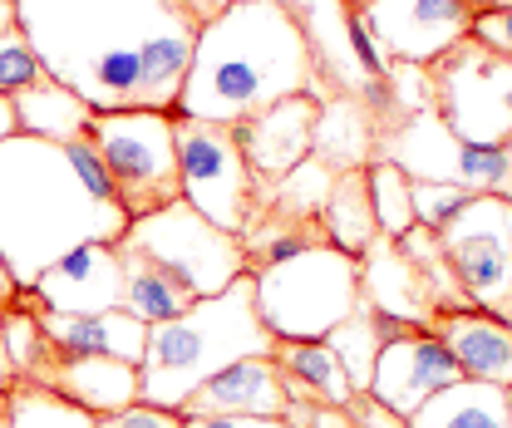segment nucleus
Wrapping results in <instances>:
<instances>
[{"instance_id": "obj_22", "label": "nucleus", "mask_w": 512, "mask_h": 428, "mask_svg": "<svg viewBox=\"0 0 512 428\" xmlns=\"http://www.w3.org/2000/svg\"><path fill=\"white\" fill-rule=\"evenodd\" d=\"M271 360L286 379V394L316 409H345L355 399V384L345 365L335 360V350L325 340H276Z\"/></svg>"}, {"instance_id": "obj_10", "label": "nucleus", "mask_w": 512, "mask_h": 428, "mask_svg": "<svg viewBox=\"0 0 512 428\" xmlns=\"http://www.w3.org/2000/svg\"><path fill=\"white\" fill-rule=\"evenodd\" d=\"M375 158H389L414 183H448L468 187V192H498L508 183V148L463 143L434 109L389 123L380 133V143H375Z\"/></svg>"}, {"instance_id": "obj_14", "label": "nucleus", "mask_w": 512, "mask_h": 428, "mask_svg": "<svg viewBox=\"0 0 512 428\" xmlns=\"http://www.w3.org/2000/svg\"><path fill=\"white\" fill-rule=\"evenodd\" d=\"M30 296L45 310H60V315L124 310V261H119V246L84 242L74 251H64L55 266L40 271Z\"/></svg>"}, {"instance_id": "obj_8", "label": "nucleus", "mask_w": 512, "mask_h": 428, "mask_svg": "<svg viewBox=\"0 0 512 428\" xmlns=\"http://www.w3.org/2000/svg\"><path fill=\"white\" fill-rule=\"evenodd\" d=\"M434 114L463 138L483 148H503L512 138V60L483 50L473 35L429 64Z\"/></svg>"}, {"instance_id": "obj_13", "label": "nucleus", "mask_w": 512, "mask_h": 428, "mask_svg": "<svg viewBox=\"0 0 512 428\" xmlns=\"http://www.w3.org/2000/svg\"><path fill=\"white\" fill-rule=\"evenodd\" d=\"M458 379H463V374L453 365V355L439 345V335L409 325V330H399L394 340H384L365 394H375L384 409H394L399 419H409V414H419L434 394L453 389Z\"/></svg>"}, {"instance_id": "obj_7", "label": "nucleus", "mask_w": 512, "mask_h": 428, "mask_svg": "<svg viewBox=\"0 0 512 428\" xmlns=\"http://www.w3.org/2000/svg\"><path fill=\"white\" fill-rule=\"evenodd\" d=\"M124 246L143 251L148 261H158L192 301H207V296L227 291L237 276H252L242 242L232 232L212 227L183 197L148 212V217H133L124 232Z\"/></svg>"}, {"instance_id": "obj_18", "label": "nucleus", "mask_w": 512, "mask_h": 428, "mask_svg": "<svg viewBox=\"0 0 512 428\" xmlns=\"http://www.w3.org/2000/svg\"><path fill=\"white\" fill-rule=\"evenodd\" d=\"M35 315L50 335V345L60 350L64 360H79V355H114L128 365H143V350H148V325L128 310H99V315H60V310H45L35 301Z\"/></svg>"}, {"instance_id": "obj_11", "label": "nucleus", "mask_w": 512, "mask_h": 428, "mask_svg": "<svg viewBox=\"0 0 512 428\" xmlns=\"http://www.w3.org/2000/svg\"><path fill=\"white\" fill-rule=\"evenodd\" d=\"M444 261L473 310L508 315V256H512V202L498 192H478L444 232Z\"/></svg>"}, {"instance_id": "obj_48", "label": "nucleus", "mask_w": 512, "mask_h": 428, "mask_svg": "<svg viewBox=\"0 0 512 428\" xmlns=\"http://www.w3.org/2000/svg\"><path fill=\"white\" fill-rule=\"evenodd\" d=\"M503 320L512 325V256H508V315H503Z\"/></svg>"}, {"instance_id": "obj_49", "label": "nucleus", "mask_w": 512, "mask_h": 428, "mask_svg": "<svg viewBox=\"0 0 512 428\" xmlns=\"http://www.w3.org/2000/svg\"><path fill=\"white\" fill-rule=\"evenodd\" d=\"M340 5H345V10H365L370 0H340Z\"/></svg>"}, {"instance_id": "obj_32", "label": "nucleus", "mask_w": 512, "mask_h": 428, "mask_svg": "<svg viewBox=\"0 0 512 428\" xmlns=\"http://www.w3.org/2000/svg\"><path fill=\"white\" fill-rule=\"evenodd\" d=\"M478 192H468V187H448V183H414V222L424 227V232H444L448 222L473 202Z\"/></svg>"}, {"instance_id": "obj_23", "label": "nucleus", "mask_w": 512, "mask_h": 428, "mask_svg": "<svg viewBox=\"0 0 512 428\" xmlns=\"http://www.w3.org/2000/svg\"><path fill=\"white\" fill-rule=\"evenodd\" d=\"M10 104H15L20 133L45 138V143H79V138H89V123H94V109L50 74L25 84L20 94H10Z\"/></svg>"}, {"instance_id": "obj_9", "label": "nucleus", "mask_w": 512, "mask_h": 428, "mask_svg": "<svg viewBox=\"0 0 512 428\" xmlns=\"http://www.w3.org/2000/svg\"><path fill=\"white\" fill-rule=\"evenodd\" d=\"M173 138H178V187L183 202L197 207L212 227L242 232L256 207V178L237 148V133L227 123H202L173 114Z\"/></svg>"}, {"instance_id": "obj_34", "label": "nucleus", "mask_w": 512, "mask_h": 428, "mask_svg": "<svg viewBox=\"0 0 512 428\" xmlns=\"http://www.w3.org/2000/svg\"><path fill=\"white\" fill-rule=\"evenodd\" d=\"M64 153H69L74 173L84 178V187H89L94 197H109V202H119V197H114V183H109V173H104V158H99V148H94L89 138H79V143H64Z\"/></svg>"}, {"instance_id": "obj_26", "label": "nucleus", "mask_w": 512, "mask_h": 428, "mask_svg": "<svg viewBox=\"0 0 512 428\" xmlns=\"http://www.w3.org/2000/svg\"><path fill=\"white\" fill-rule=\"evenodd\" d=\"M335 178L320 158H301L286 178L276 183H256V207L252 217H286V222H320L330 192H335ZM247 217V222H252Z\"/></svg>"}, {"instance_id": "obj_17", "label": "nucleus", "mask_w": 512, "mask_h": 428, "mask_svg": "<svg viewBox=\"0 0 512 428\" xmlns=\"http://www.w3.org/2000/svg\"><path fill=\"white\" fill-rule=\"evenodd\" d=\"M429 335H439L453 365L473 384H498L512 389V325L488 315V310H444L424 325Z\"/></svg>"}, {"instance_id": "obj_6", "label": "nucleus", "mask_w": 512, "mask_h": 428, "mask_svg": "<svg viewBox=\"0 0 512 428\" xmlns=\"http://www.w3.org/2000/svg\"><path fill=\"white\" fill-rule=\"evenodd\" d=\"M89 143L104 158V173L114 183L119 207L133 217H148L168 202L183 197L178 187V138L173 114L158 109H119V114H94Z\"/></svg>"}, {"instance_id": "obj_21", "label": "nucleus", "mask_w": 512, "mask_h": 428, "mask_svg": "<svg viewBox=\"0 0 512 428\" xmlns=\"http://www.w3.org/2000/svg\"><path fill=\"white\" fill-rule=\"evenodd\" d=\"M375 143H380V119H375L370 99L335 94V99H325V104H320L316 133H311V158H320L330 173L370 168Z\"/></svg>"}, {"instance_id": "obj_20", "label": "nucleus", "mask_w": 512, "mask_h": 428, "mask_svg": "<svg viewBox=\"0 0 512 428\" xmlns=\"http://www.w3.org/2000/svg\"><path fill=\"white\" fill-rule=\"evenodd\" d=\"M45 389L89 409L94 419H109L128 404H138V365L114 360V355H79V360L60 355V365L45 374Z\"/></svg>"}, {"instance_id": "obj_36", "label": "nucleus", "mask_w": 512, "mask_h": 428, "mask_svg": "<svg viewBox=\"0 0 512 428\" xmlns=\"http://www.w3.org/2000/svg\"><path fill=\"white\" fill-rule=\"evenodd\" d=\"M483 50L512 60V10H493V15H473V30H468Z\"/></svg>"}, {"instance_id": "obj_47", "label": "nucleus", "mask_w": 512, "mask_h": 428, "mask_svg": "<svg viewBox=\"0 0 512 428\" xmlns=\"http://www.w3.org/2000/svg\"><path fill=\"white\" fill-rule=\"evenodd\" d=\"M10 424V389H0V428Z\"/></svg>"}, {"instance_id": "obj_35", "label": "nucleus", "mask_w": 512, "mask_h": 428, "mask_svg": "<svg viewBox=\"0 0 512 428\" xmlns=\"http://www.w3.org/2000/svg\"><path fill=\"white\" fill-rule=\"evenodd\" d=\"M99 428H183V414L178 409H158V404H128L119 414L99 419Z\"/></svg>"}, {"instance_id": "obj_40", "label": "nucleus", "mask_w": 512, "mask_h": 428, "mask_svg": "<svg viewBox=\"0 0 512 428\" xmlns=\"http://www.w3.org/2000/svg\"><path fill=\"white\" fill-rule=\"evenodd\" d=\"M306 428H355V419L345 409H311V424Z\"/></svg>"}, {"instance_id": "obj_43", "label": "nucleus", "mask_w": 512, "mask_h": 428, "mask_svg": "<svg viewBox=\"0 0 512 428\" xmlns=\"http://www.w3.org/2000/svg\"><path fill=\"white\" fill-rule=\"evenodd\" d=\"M468 15H493V10H512V0H463Z\"/></svg>"}, {"instance_id": "obj_5", "label": "nucleus", "mask_w": 512, "mask_h": 428, "mask_svg": "<svg viewBox=\"0 0 512 428\" xmlns=\"http://www.w3.org/2000/svg\"><path fill=\"white\" fill-rule=\"evenodd\" d=\"M256 310L276 340H325L360 306V256L320 242L276 266L252 271Z\"/></svg>"}, {"instance_id": "obj_45", "label": "nucleus", "mask_w": 512, "mask_h": 428, "mask_svg": "<svg viewBox=\"0 0 512 428\" xmlns=\"http://www.w3.org/2000/svg\"><path fill=\"white\" fill-rule=\"evenodd\" d=\"M15 301V281H10V271H5V261H0V310Z\"/></svg>"}, {"instance_id": "obj_38", "label": "nucleus", "mask_w": 512, "mask_h": 428, "mask_svg": "<svg viewBox=\"0 0 512 428\" xmlns=\"http://www.w3.org/2000/svg\"><path fill=\"white\" fill-rule=\"evenodd\" d=\"M183 428H291L286 419H252V414H217V419H183Z\"/></svg>"}, {"instance_id": "obj_16", "label": "nucleus", "mask_w": 512, "mask_h": 428, "mask_svg": "<svg viewBox=\"0 0 512 428\" xmlns=\"http://www.w3.org/2000/svg\"><path fill=\"white\" fill-rule=\"evenodd\" d=\"M291 404L286 379L271 355H247L237 365L202 379L183 404V419H217V414H252V419H281Z\"/></svg>"}, {"instance_id": "obj_12", "label": "nucleus", "mask_w": 512, "mask_h": 428, "mask_svg": "<svg viewBox=\"0 0 512 428\" xmlns=\"http://www.w3.org/2000/svg\"><path fill=\"white\" fill-rule=\"evenodd\" d=\"M355 15L389 64H434L473 30L463 0H370Z\"/></svg>"}, {"instance_id": "obj_15", "label": "nucleus", "mask_w": 512, "mask_h": 428, "mask_svg": "<svg viewBox=\"0 0 512 428\" xmlns=\"http://www.w3.org/2000/svg\"><path fill=\"white\" fill-rule=\"evenodd\" d=\"M316 119H320L316 94H291V99L261 109L252 119L232 123L237 148H242V158H247L256 183H276V178H286L301 158H311Z\"/></svg>"}, {"instance_id": "obj_44", "label": "nucleus", "mask_w": 512, "mask_h": 428, "mask_svg": "<svg viewBox=\"0 0 512 428\" xmlns=\"http://www.w3.org/2000/svg\"><path fill=\"white\" fill-rule=\"evenodd\" d=\"M15 384V365H10V355H5V335H0V389H10Z\"/></svg>"}, {"instance_id": "obj_33", "label": "nucleus", "mask_w": 512, "mask_h": 428, "mask_svg": "<svg viewBox=\"0 0 512 428\" xmlns=\"http://www.w3.org/2000/svg\"><path fill=\"white\" fill-rule=\"evenodd\" d=\"M35 79H45V64L30 50V40H25L20 30L0 35V94H20V89L35 84Z\"/></svg>"}, {"instance_id": "obj_37", "label": "nucleus", "mask_w": 512, "mask_h": 428, "mask_svg": "<svg viewBox=\"0 0 512 428\" xmlns=\"http://www.w3.org/2000/svg\"><path fill=\"white\" fill-rule=\"evenodd\" d=\"M345 414L355 419V428H409V419H399L394 409H384L375 394H355V399L345 404Z\"/></svg>"}, {"instance_id": "obj_27", "label": "nucleus", "mask_w": 512, "mask_h": 428, "mask_svg": "<svg viewBox=\"0 0 512 428\" xmlns=\"http://www.w3.org/2000/svg\"><path fill=\"white\" fill-rule=\"evenodd\" d=\"M119 261H124V310L138 315L143 325H163V320H178L183 310H192V296L158 266L148 261L143 251L119 242Z\"/></svg>"}, {"instance_id": "obj_4", "label": "nucleus", "mask_w": 512, "mask_h": 428, "mask_svg": "<svg viewBox=\"0 0 512 428\" xmlns=\"http://www.w3.org/2000/svg\"><path fill=\"white\" fill-rule=\"evenodd\" d=\"M271 350H276V335L266 330L256 310V281L237 276L227 291L192 301V310H183L178 320L148 325V350L138 365V399L183 414V404L202 379H212L217 369L237 365L247 355H271Z\"/></svg>"}, {"instance_id": "obj_28", "label": "nucleus", "mask_w": 512, "mask_h": 428, "mask_svg": "<svg viewBox=\"0 0 512 428\" xmlns=\"http://www.w3.org/2000/svg\"><path fill=\"white\" fill-rule=\"evenodd\" d=\"M0 335H5V355L15 365V379L25 384H45V374L60 365V350L50 345L40 315H35V296L15 291V301L0 310Z\"/></svg>"}, {"instance_id": "obj_19", "label": "nucleus", "mask_w": 512, "mask_h": 428, "mask_svg": "<svg viewBox=\"0 0 512 428\" xmlns=\"http://www.w3.org/2000/svg\"><path fill=\"white\" fill-rule=\"evenodd\" d=\"M360 296L375 310H384V315L414 325V330H424L439 315L424 276L404 261V251L389 242V237H375V242L360 251Z\"/></svg>"}, {"instance_id": "obj_29", "label": "nucleus", "mask_w": 512, "mask_h": 428, "mask_svg": "<svg viewBox=\"0 0 512 428\" xmlns=\"http://www.w3.org/2000/svg\"><path fill=\"white\" fill-rule=\"evenodd\" d=\"M320 232H325V242L340 246L345 256H360L365 246L380 237V232H375V207H370L365 168L335 178V192H330V202H325V212H320Z\"/></svg>"}, {"instance_id": "obj_42", "label": "nucleus", "mask_w": 512, "mask_h": 428, "mask_svg": "<svg viewBox=\"0 0 512 428\" xmlns=\"http://www.w3.org/2000/svg\"><path fill=\"white\" fill-rule=\"evenodd\" d=\"M20 30V0H0V35Z\"/></svg>"}, {"instance_id": "obj_41", "label": "nucleus", "mask_w": 512, "mask_h": 428, "mask_svg": "<svg viewBox=\"0 0 512 428\" xmlns=\"http://www.w3.org/2000/svg\"><path fill=\"white\" fill-rule=\"evenodd\" d=\"M20 133V123H15V104H10V94H0V143L5 138H15Z\"/></svg>"}, {"instance_id": "obj_30", "label": "nucleus", "mask_w": 512, "mask_h": 428, "mask_svg": "<svg viewBox=\"0 0 512 428\" xmlns=\"http://www.w3.org/2000/svg\"><path fill=\"white\" fill-rule=\"evenodd\" d=\"M365 183H370V207H375V232L399 242L414 222V178L404 168H394L389 158H375L365 168Z\"/></svg>"}, {"instance_id": "obj_1", "label": "nucleus", "mask_w": 512, "mask_h": 428, "mask_svg": "<svg viewBox=\"0 0 512 428\" xmlns=\"http://www.w3.org/2000/svg\"><path fill=\"white\" fill-rule=\"evenodd\" d=\"M20 35L94 114H178L197 45L183 0H20Z\"/></svg>"}, {"instance_id": "obj_2", "label": "nucleus", "mask_w": 512, "mask_h": 428, "mask_svg": "<svg viewBox=\"0 0 512 428\" xmlns=\"http://www.w3.org/2000/svg\"><path fill=\"white\" fill-rule=\"evenodd\" d=\"M291 94L335 99L306 25L281 0H242L197 30L178 114L232 128Z\"/></svg>"}, {"instance_id": "obj_25", "label": "nucleus", "mask_w": 512, "mask_h": 428, "mask_svg": "<svg viewBox=\"0 0 512 428\" xmlns=\"http://www.w3.org/2000/svg\"><path fill=\"white\" fill-rule=\"evenodd\" d=\"M409 428H512L508 389L458 379L453 389L434 394L419 414H409Z\"/></svg>"}, {"instance_id": "obj_24", "label": "nucleus", "mask_w": 512, "mask_h": 428, "mask_svg": "<svg viewBox=\"0 0 512 428\" xmlns=\"http://www.w3.org/2000/svg\"><path fill=\"white\" fill-rule=\"evenodd\" d=\"M399 330H409V325H404V320H394V315H384V310H375L365 296H360V306L350 310V315L325 335V345L335 350V360H340L345 374H350L355 394H365V389H370V374H375V360H380L384 340H394Z\"/></svg>"}, {"instance_id": "obj_39", "label": "nucleus", "mask_w": 512, "mask_h": 428, "mask_svg": "<svg viewBox=\"0 0 512 428\" xmlns=\"http://www.w3.org/2000/svg\"><path fill=\"white\" fill-rule=\"evenodd\" d=\"M232 5H242V0H183V10L192 15V25L202 30V25H212L217 15H227Z\"/></svg>"}, {"instance_id": "obj_3", "label": "nucleus", "mask_w": 512, "mask_h": 428, "mask_svg": "<svg viewBox=\"0 0 512 428\" xmlns=\"http://www.w3.org/2000/svg\"><path fill=\"white\" fill-rule=\"evenodd\" d=\"M124 232L128 212L84 187L64 143L30 133L0 143V261L15 291H30L64 251L84 242L119 246Z\"/></svg>"}, {"instance_id": "obj_46", "label": "nucleus", "mask_w": 512, "mask_h": 428, "mask_svg": "<svg viewBox=\"0 0 512 428\" xmlns=\"http://www.w3.org/2000/svg\"><path fill=\"white\" fill-rule=\"evenodd\" d=\"M503 148H508V183L498 187V197H508V202H512V138H508V143H503Z\"/></svg>"}, {"instance_id": "obj_31", "label": "nucleus", "mask_w": 512, "mask_h": 428, "mask_svg": "<svg viewBox=\"0 0 512 428\" xmlns=\"http://www.w3.org/2000/svg\"><path fill=\"white\" fill-rule=\"evenodd\" d=\"M5 428H99V419L45 384H10V424Z\"/></svg>"}]
</instances>
